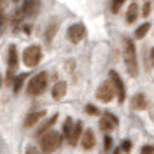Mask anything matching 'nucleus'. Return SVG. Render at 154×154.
Segmentation results:
<instances>
[{"mask_svg":"<svg viewBox=\"0 0 154 154\" xmlns=\"http://www.w3.org/2000/svg\"><path fill=\"white\" fill-rule=\"evenodd\" d=\"M84 110H86V114H89V116H96V114H98V109H96L93 103H88Z\"/></svg>","mask_w":154,"mask_h":154,"instance_id":"23","label":"nucleus"},{"mask_svg":"<svg viewBox=\"0 0 154 154\" xmlns=\"http://www.w3.org/2000/svg\"><path fill=\"white\" fill-rule=\"evenodd\" d=\"M58 121V114H53V117H49V119H46L42 125L37 128V131H35V137H44V135L48 133V131H51V128L54 126V123Z\"/></svg>","mask_w":154,"mask_h":154,"instance_id":"12","label":"nucleus"},{"mask_svg":"<svg viewBox=\"0 0 154 154\" xmlns=\"http://www.w3.org/2000/svg\"><path fill=\"white\" fill-rule=\"evenodd\" d=\"M38 11H40V0H23L21 7L23 18H33L38 14Z\"/></svg>","mask_w":154,"mask_h":154,"instance_id":"8","label":"nucleus"},{"mask_svg":"<svg viewBox=\"0 0 154 154\" xmlns=\"http://www.w3.org/2000/svg\"><path fill=\"white\" fill-rule=\"evenodd\" d=\"M46 114V110H32L26 117H25V121H23V128H32V126H35L44 117Z\"/></svg>","mask_w":154,"mask_h":154,"instance_id":"11","label":"nucleus"},{"mask_svg":"<svg viewBox=\"0 0 154 154\" xmlns=\"http://www.w3.org/2000/svg\"><path fill=\"white\" fill-rule=\"evenodd\" d=\"M149 12H151V2H145L144 4V9H142V16L147 18L149 16Z\"/></svg>","mask_w":154,"mask_h":154,"instance_id":"25","label":"nucleus"},{"mask_svg":"<svg viewBox=\"0 0 154 154\" xmlns=\"http://www.w3.org/2000/svg\"><path fill=\"white\" fill-rule=\"evenodd\" d=\"M112 147V138L110 137H105V151H109Z\"/></svg>","mask_w":154,"mask_h":154,"instance_id":"26","label":"nucleus"},{"mask_svg":"<svg viewBox=\"0 0 154 154\" xmlns=\"http://www.w3.org/2000/svg\"><path fill=\"white\" fill-rule=\"evenodd\" d=\"M114 154H119V151H116V152H114Z\"/></svg>","mask_w":154,"mask_h":154,"instance_id":"29","label":"nucleus"},{"mask_svg":"<svg viewBox=\"0 0 154 154\" xmlns=\"http://www.w3.org/2000/svg\"><path fill=\"white\" fill-rule=\"evenodd\" d=\"M114 96H117V91H116V88H114V84H112L110 79L105 81V82H102V84L98 86V89H96V98H98L100 102H103V103L114 100Z\"/></svg>","mask_w":154,"mask_h":154,"instance_id":"5","label":"nucleus"},{"mask_svg":"<svg viewBox=\"0 0 154 154\" xmlns=\"http://www.w3.org/2000/svg\"><path fill=\"white\" fill-rule=\"evenodd\" d=\"M131 107L135 110H144L147 107V98H145L144 93H137V95L131 98Z\"/></svg>","mask_w":154,"mask_h":154,"instance_id":"14","label":"nucleus"},{"mask_svg":"<svg viewBox=\"0 0 154 154\" xmlns=\"http://www.w3.org/2000/svg\"><path fill=\"white\" fill-rule=\"evenodd\" d=\"M125 49H123V56H125V67L126 72L131 77L138 75V63H137V49H135V44L131 38L125 37Z\"/></svg>","mask_w":154,"mask_h":154,"instance_id":"1","label":"nucleus"},{"mask_svg":"<svg viewBox=\"0 0 154 154\" xmlns=\"http://www.w3.org/2000/svg\"><path fill=\"white\" fill-rule=\"evenodd\" d=\"M151 61H152V67H154V48H152V51H151Z\"/></svg>","mask_w":154,"mask_h":154,"instance_id":"28","label":"nucleus"},{"mask_svg":"<svg viewBox=\"0 0 154 154\" xmlns=\"http://www.w3.org/2000/svg\"><path fill=\"white\" fill-rule=\"evenodd\" d=\"M81 147H82L84 151H91V149L95 147V131H93V130H89V128L84 130L82 138H81Z\"/></svg>","mask_w":154,"mask_h":154,"instance_id":"10","label":"nucleus"},{"mask_svg":"<svg viewBox=\"0 0 154 154\" xmlns=\"http://www.w3.org/2000/svg\"><path fill=\"white\" fill-rule=\"evenodd\" d=\"M7 60H9V68L11 70H16V65H18V49L14 44H11L9 53H7Z\"/></svg>","mask_w":154,"mask_h":154,"instance_id":"16","label":"nucleus"},{"mask_svg":"<svg viewBox=\"0 0 154 154\" xmlns=\"http://www.w3.org/2000/svg\"><path fill=\"white\" fill-rule=\"evenodd\" d=\"M109 79L112 81L116 91H117V100H119V103H123V102L126 100V89H125V82H123V79L119 77V74H117L116 70H110V72H109Z\"/></svg>","mask_w":154,"mask_h":154,"instance_id":"7","label":"nucleus"},{"mask_svg":"<svg viewBox=\"0 0 154 154\" xmlns=\"http://www.w3.org/2000/svg\"><path fill=\"white\" fill-rule=\"evenodd\" d=\"M48 88V72H38L37 75L30 79L28 86H26V93L30 96H38L42 95Z\"/></svg>","mask_w":154,"mask_h":154,"instance_id":"3","label":"nucleus"},{"mask_svg":"<svg viewBox=\"0 0 154 154\" xmlns=\"http://www.w3.org/2000/svg\"><path fill=\"white\" fill-rule=\"evenodd\" d=\"M126 0H110V12H114V14H117L119 11H121V7H123V4H125Z\"/></svg>","mask_w":154,"mask_h":154,"instance_id":"21","label":"nucleus"},{"mask_svg":"<svg viewBox=\"0 0 154 154\" xmlns=\"http://www.w3.org/2000/svg\"><path fill=\"white\" fill-rule=\"evenodd\" d=\"M81 131H82V123H81V121H75L74 130H72V135H70V138H68V144H70V145H75L77 142H79Z\"/></svg>","mask_w":154,"mask_h":154,"instance_id":"17","label":"nucleus"},{"mask_svg":"<svg viewBox=\"0 0 154 154\" xmlns=\"http://www.w3.org/2000/svg\"><path fill=\"white\" fill-rule=\"evenodd\" d=\"M61 142H63V135L61 133H58L54 130L48 131L40 138V151H42V154H51L61 145Z\"/></svg>","mask_w":154,"mask_h":154,"instance_id":"2","label":"nucleus"},{"mask_svg":"<svg viewBox=\"0 0 154 154\" xmlns=\"http://www.w3.org/2000/svg\"><path fill=\"white\" fill-rule=\"evenodd\" d=\"M65 95H67V82H63V81L54 82L53 84V89H51V96L54 100H61Z\"/></svg>","mask_w":154,"mask_h":154,"instance_id":"13","label":"nucleus"},{"mask_svg":"<svg viewBox=\"0 0 154 154\" xmlns=\"http://www.w3.org/2000/svg\"><path fill=\"white\" fill-rule=\"evenodd\" d=\"M25 79H26V72H25V74H19V75L14 77V81H12V89H14V93H18L19 89L23 88Z\"/></svg>","mask_w":154,"mask_h":154,"instance_id":"19","label":"nucleus"},{"mask_svg":"<svg viewBox=\"0 0 154 154\" xmlns=\"http://www.w3.org/2000/svg\"><path fill=\"white\" fill-rule=\"evenodd\" d=\"M130 149H131V144H130V140H125V142H123V151H125V152H128Z\"/></svg>","mask_w":154,"mask_h":154,"instance_id":"27","label":"nucleus"},{"mask_svg":"<svg viewBox=\"0 0 154 154\" xmlns=\"http://www.w3.org/2000/svg\"><path fill=\"white\" fill-rule=\"evenodd\" d=\"M138 18V4L137 2H131L130 5H128V11H126V23H135Z\"/></svg>","mask_w":154,"mask_h":154,"instance_id":"15","label":"nucleus"},{"mask_svg":"<svg viewBox=\"0 0 154 154\" xmlns=\"http://www.w3.org/2000/svg\"><path fill=\"white\" fill-rule=\"evenodd\" d=\"M117 117L110 112H105V116L100 119V130L102 131H112L114 128H117Z\"/></svg>","mask_w":154,"mask_h":154,"instance_id":"9","label":"nucleus"},{"mask_svg":"<svg viewBox=\"0 0 154 154\" xmlns=\"http://www.w3.org/2000/svg\"><path fill=\"white\" fill-rule=\"evenodd\" d=\"M42 151L38 149L37 145H28L26 149H25V154H40Z\"/></svg>","mask_w":154,"mask_h":154,"instance_id":"22","label":"nucleus"},{"mask_svg":"<svg viewBox=\"0 0 154 154\" xmlns=\"http://www.w3.org/2000/svg\"><path fill=\"white\" fill-rule=\"evenodd\" d=\"M74 121H72V117H67L65 119V123H63V137L67 138V142H68V138H70V135H72V130H74Z\"/></svg>","mask_w":154,"mask_h":154,"instance_id":"18","label":"nucleus"},{"mask_svg":"<svg viewBox=\"0 0 154 154\" xmlns=\"http://www.w3.org/2000/svg\"><path fill=\"white\" fill-rule=\"evenodd\" d=\"M0 81H2V79H0Z\"/></svg>","mask_w":154,"mask_h":154,"instance_id":"30","label":"nucleus"},{"mask_svg":"<svg viewBox=\"0 0 154 154\" xmlns=\"http://www.w3.org/2000/svg\"><path fill=\"white\" fill-rule=\"evenodd\" d=\"M67 37L72 44H79L82 38L86 37V26H84L82 23H74V25H70L68 30H67Z\"/></svg>","mask_w":154,"mask_h":154,"instance_id":"6","label":"nucleus"},{"mask_svg":"<svg viewBox=\"0 0 154 154\" xmlns=\"http://www.w3.org/2000/svg\"><path fill=\"white\" fill-rule=\"evenodd\" d=\"M151 30V23H144V25H140L138 28L135 30V38H144L147 35V32Z\"/></svg>","mask_w":154,"mask_h":154,"instance_id":"20","label":"nucleus"},{"mask_svg":"<svg viewBox=\"0 0 154 154\" xmlns=\"http://www.w3.org/2000/svg\"><path fill=\"white\" fill-rule=\"evenodd\" d=\"M40 60H42V48L37 46V44H32V46H28L23 51V63H25V67H28V68L37 67L40 63Z\"/></svg>","mask_w":154,"mask_h":154,"instance_id":"4","label":"nucleus"},{"mask_svg":"<svg viewBox=\"0 0 154 154\" xmlns=\"http://www.w3.org/2000/svg\"><path fill=\"white\" fill-rule=\"evenodd\" d=\"M140 154H154V145H144L140 149Z\"/></svg>","mask_w":154,"mask_h":154,"instance_id":"24","label":"nucleus"}]
</instances>
